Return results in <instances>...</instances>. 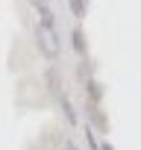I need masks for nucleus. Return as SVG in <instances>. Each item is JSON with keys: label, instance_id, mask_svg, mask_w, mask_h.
Instances as JSON below:
<instances>
[{"label": "nucleus", "instance_id": "obj_2", "mask_svg": "<svg viewBox=\"0 0 141 150\" xmlns=\"http://www.w3.org/2000/svg\"><path fill=\"white\" fill-rule=\"evenodd\" d=\"M74 38H77V41H74V44H77V50H80V53H82V50H85V44H82V33H80V30H77V33H74Z\"/></svg>", "mask_w": 141, "mask_h": 150}, {"label": "nucleus", "instance_id": "obj_1", "mask_svg": "<svg viewBox=\"0 0 141 150\" xmlns=\"http://www.w3.org/2000/svg\"><path fill=\"white\" fill-rule=\"evenodd\" d=\"M70 9H74L77 18H82L85 15V0H70Z\"/></svg>", "mask_w": 141, "mask_h": 150}]
</instances>
